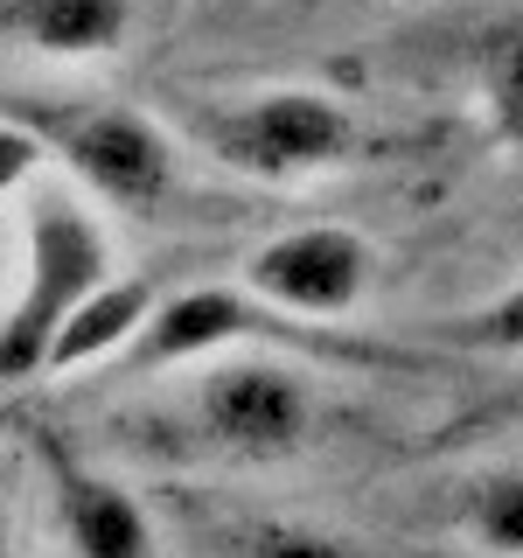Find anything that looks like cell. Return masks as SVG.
<instances>
[{
    "label": "cell",
    "instance_id": "30bf717a",
    "mask_svg": "<svg viewBox=\"0 0 523 558\" xmlns=\"http://www.w3.org/2000/svg\"><path fill=\"white\" fill-rule=\"evenodd\" d=\"M475 105L488 133L523 154V22H502L475 43Z\"/></svg>",
    "mask_w": 523,
    "mask_h": 558
},
{
    "label": "cell",
    "instance_id": "7c38bea8",
    "mask_svg": "<svg viewBox=\"0 0 523 558\" xmlns=\"http://www.w3.org/2000/svg\"><path fill=\"white\" fill-rule=\"evenodd\" d=\"M433 342H447V349H482V356H523V279H516V287H502L496 301L433 322Z\"/></svg>",
    "mask_w": 523,
    "mask_h": 558
},
{
    "label": "cell",
    "instance_id": "9a60e30c",
    "mask_svg": "<svg viewBox=\"0 0 523 558\" xmlns=\"http://www.w3.org/2000/svg\"><path fill=\"white\" fill-rule=\"evenodd\" d=\"M0 558H14V523H8V502H0Z\"/></svg>",
    "mask_w": 523,
    "mask_h": 558
},
{
    "label": "cell",
    "instance_id": "8992f818",
    "mask_svg": "<svg viewBox=\"0 0 523 558\" xmlns=\"http://www.w3.org/2000/svg\"><path fill=\"white\" fill-rule=\"evenodd\" d=\"M238 279L272 301L279 314H301V322H342V314L363 307L377 279V252L363 231L349 223H293V231H272L252 258L238 266Z\"/></svg>",
    "mask_w": 523,
    "mask_h": 558
},
{
    "label": "cell",
    "instance_id": "2e32d148",
    "mask_svg": "<svg viewBox=\"0 0 523 558\" xmlns=\"http://www.w3.org/2000/svg\"><path fill=\"white\" fill-rule=\"evenodd\" d=\"M0 258H8V252H0Z\"/></svg>",
    "mask_w": 523,
    "mask_h": 558
},
{
    "label": "cell",
    "instance_id": "277c9868",
    "mask_svg": "<svg viewBox=\"0 0 523 558\" xmlns=\"http://www.w3.org/2000/svg\"><path fill=\"white\" fill-rule=\"evenodd\" d=\"M223 349H307L328 363H384V349L370 342H342L328 322H301V314H279L272 301H258L252 287H174L161 293L147 336L133 342V371H174V363H209Z\"/></svg>",
    "mask_w": 523,
    "mask_h": 558
},
{
    "label": "cell",
    "instance_id": "7a4b0ae2",
    "mask_svg": "<svg viewBox=\"0 0 523 558\" xmlns=\"http://www.w3.org/2000/svg\"><path fill=\"white\" fill-rule=\"evenodd\" d=\"M0 112L49 147L84 196H98L119 217H154L182 182V147L154 112L112 98H63V92H0Z\"/></svg>",
    "mask_w": 523,
    "mask_h": 558
},
{
    "label": "cell",
    "instance_id": "4fadbf2b",
    "mask_svg": "<svg viewBox=\"0 0 523 558\" xmlns=\"http://www.w3.org/2000/svg\"><path fill=\"white\" fill-rule=\"evenodd\" d=\"M238 558H370V551L301 517H252L238 531Z\"/></svg>",
    "mask_w": 523,
    "mask_h": 558
},
{
    "label": "cell",
    "instance_id": "52a82bcc",
    "mask_svg": "<svg viewBox=\"0 0 523 558\" xmlns=\"http://www.w3.org/2000/svg\"><path fill=\"white\" fill-rule=\"evenodd\" d=\"M42 475H49V502H57V523L77 558H161V531H154L147 502L119 475L92 468L77 447H63L57 433H42Z\"/></svg>",
    "mask_w": 523,
    "mask_h": 558
},
{
    "label": "cell",
    "instance_id": "3957f363",
    "mask_svg": "<svg viewBox=\"0 0 523 558\" xmlns=\"http://www.w3.org/2000/svg\"><path fill=\"white\" fill-rule=\"evenodd\" d=\"M112 279V238L77 189H35L22 238V293L0 314V384H28L49 371L63 322Z\"/></svg>",
    "mask_w": 523,
    "mask_h": 558
},
{
    "label": "cell",
    "instance_id": "ba28073f",
    "mask_svg": "<svg viewBox=\"0 0 523 558\" xmlns=\"http://www.w3.org/2000/svg\"><path fill=\"white\" fill-rule=\"evenodd\" d=\"M133 35V0H0V43L35 57H105Z\"/></svg>",
    "mask_w": 523,
    "mask_h": 558
},
{
    "label": "cell",
    "instance_id": "8fae6325",
    "mask_svg": "<svg viewBox=\"0 0 523 558\" xmlns=\"http://www.w3.org/2000/svg\"><path fill=\"white\" fill-rule=\"evenodd\" d=\"M461 531L475 537L488 558H523V468H496V475L467 482Z\"/></svg>",
    "mask_w": 523,
    "mask_h": 558
},
{
    "label": "cell",
    "instance_id": "6da1fadb",
    "mask_svg": "<svg viewBox=\"0 0 523 558\" xmlns=\"http://www.w3.org/2000/svg\"><path fill=\"white\" fill-rule=\"evenodd\" d=\"M174 133L244 182H314V174L356 168L370 154L363 119L314 84H272V92L231 98L188 92L174 98Z\"/></svg>",
    "mask_w": 523,
    "mask_h": 558
},
{
    "label": "cell",
    "instance_id": "9c48e42d",
    "mask_svg": "<svg viewBox=\"0 0 523 558\" xmlns=\"http://www.w3.org/2000/svg\"><path fill=\"white\" fill-rule=\"evenodd\" d=\"M154 307H161V287H154L147 272H133V279L112 272L92 301L63 322L57 349H49V371L70 377V371H98V363H112V356H133V342L147 336V322H154Z\"/></svg>",
    "mask_w": 523,
    "mask_h": 558
},
{
    "label": "cell",
    "instance_id": "5bb4252c",
    "mask_svg": "<svg viewBox=\"0 0 523 558\" xmlns=\"http://www.w3.org/2000/svg\"><path fill=\"white\" fill-rule=\"evenodd\" d=\"M42 161H49V147H42V140H35V133H28L14 112H0V203H8V196H22V189L35 182V168H42Z\"/></svg>",
    "mask_w": 523,
    "mask_h": 558
},
{
    "label": "cell",
    "instance_id": "5b68a950",
    "mask_svg": "<svg viewBox=\"0 0 523 558\" xmlns=\"http://www.w3.org/2000/svg\"><path fill=\"white\" fill-rule=\"evenodd\" d=\"M188 418H196V440L209 453L244 468H272L314 440L321 398H314L307 371L266 356V349H223L188 391Z\"/></svg>",
    "mask_w": 523,
    "mask_h": 558
}]
</instances>
